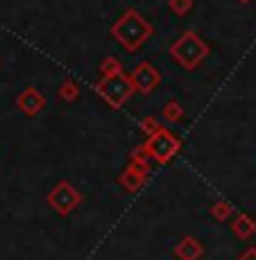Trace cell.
I'll list each match as a JSON object with an SVG mask.
<instances>
[{"label":"cell","instance_id":"6da1fadb","mask_svg":"<svg viewBox=\"0 0 256 260\" xmlns=\"http://www.w3.org/2000/svg\"><path fill=\"white\" fill-rule=\"evenodd\" d=\"M154 27L145 21L136 9H127L116 23L111 25V37L123 46L127 52H136L145 41H150Z\"/></svg>","mask_w":256,"mask_h":260},{"label":"cell","instance_id":"7a4b0ae2","mask_svg":"<svg viewBox=\"0 0 256 260\" xmlns=\"http://www.w3.org/2000/svg\"><path fill=\"white\" fill-rule=\"evenodd\" d=\"M209 54H211L209 43L202 41V37H197L195 32H184L182 37L170 46V57H173L184 71H195L197 66H202Z\"/></svg>","mask_w":256,"mask_h":260},{"label":"cell","instance_id":"3957f363","mask_svg":"<svg viewBox=\"0 0 256 260\" xmlns=\"http://www.w3.org/2000/svg\"><path fill=\"white\" fill-rule=\"evenodd\" d=\"M95 93L113 109H120L132 100V95L136 93L134 91V84L129 79V75L118 73L111 75V77H102L98 84H95Z\"/></svg>","mask_w":256,"mask_h":260},{"label":"cell","instance_id":"277c9868","mask_svg":"<svg viewBox=\"0 0 256 260\" xmlns=\"http://www.w3.org/2000/svg\"><path fill=\"white\" fill-rule=\"evenodd\" d=\"M145 149H148V154L152 156V161L168 163V161H173V158L177 156V152L182 149V141H179L173 132L161 127L159 132H154L152 136H148Z\"/></svg>","mask_w":256,"mask_h":260},{"label":"cell","instance_id":"5b68a950","mask_svg":"<svg viewBox=\"0 0 256 260\" xmlns=\"http://www.w3.org/2000/svg\"><path fill=\"white\" fill-rule=\"evenodd\" d=\"M46 199H48V206L57 215H64V217L70 215L82 204V194H79V190L70 181H59L57 186L48 192Z\"/></svg>","mask_w":256,"mask_h":260},{"label":"cell","instance_id":"8992f818","mask_svg":"<svg viewBox=\"0 0 256 260\" xmlns=\"http://www.w3.org/2000/svg\"><path fill=\"white\" fill-rule=\"evenodd\" d=\"M129 79H132V84H134V91L148 95V93H152L159 84H161V73H159L152 63L143 61L132 71Z\"/></svg>","mask_w":256,"mask_h":260},{"label":"cell","instance_id":"52a82bcc","mask_svg":"<svg viewBox=\"0 0 256 260\" xmlns=\"http://www.w3.org/2000/svg\"><path fill=\"white\" fill-rule=\"evenodd\" d=\"M46 95H43L39 88H34V86H27L25 91H21V95L16 98V107H18V111L25 113L27 118H34V116H39V113L46 109Z\"/></svg>","mask_w":256,"mask_h":260},{"label":"cell","instance_id":"ba28073f","mask_svg":"<svg viewBox=\"0 0 256 260\" xmlns=\"http://www.w3.org/2000/svg\"><path fill=\"white\" fill-rule=\"evenodd\" d=\"M175 256H177L179 260H200L204 256V247L197 238L186 236L177 242V247H175Z\"/></svg>","mask_w":256,"mask_h":260},{"label":"cell","instance_id":"9c48e42d","mask_svg":"<svg viewBox=\"0 0 256 260\" xmlns=\"http://www.w3.org/2000/svg\"><path fill=\"white\" fill-rule=\"evenodd\" d=\"M145 179H148V174L145 172H140V170L127 166L125 168V172L118 177V183L127 190V192H138V190L145 186Z\"/></svg>","mask_w":256,"mask_h":260},{"label":"cell","instance_id":"30bf717a","mask_svg":"<svg viewBox=\"0 0 256 260\" xmlns=\"http://www.w3.org/2000/svg\"><path fill=\"white\" fill-rule=\"evenodd\" d=\"M232 231H234V236H238L240 240H247L249 236L256 233V222L247 213H238L232 222Z\"/></svg>","mask_w":256,"mask_h":260},{"label":"cell","instance_id":"8fae6325","mask_svg":"<svg viewBox=\"0 0 256 260\" xmlns=\"http://www.w3.org/2000/svg\"><path fill=\"white\" fill-rule=\"evenodd\" d=\"M150 163H152V156L148 154V149H145V145H138V147L132 149V154H129V166L140 170V172L150 174Z\"/></svg>","mask_w":256,"mask_h":260},{"label":"cell","instance_id":"7c38bea8","mask_svg":"<svg viewBox=\"0 0 256 260\" xmlns=\"http://www.w3.org/2000/svg\"><path fill=\"white\" fill-rule=\"evenodd\" d=\"M161 118L165 120V122H182L184 120V107L177 102V100H170V102L163 104Z\"/></svg>","mask_w":256,"mask_h":260},{"label":"cell","instance_id":"4fadbf2b","mask_svg":"<svg viewBox=\"0 0 256 260\" xmlns=\"http://www.w3.org/2000/svg\"><path fill=\"white\" fill-rule=\"evenodd\" d=\"M57 95L64 102H75V100L79 98V86L75 84V79H64L62 86L57 88Z\"/></svg>","mask_w":256,"mask_h":260},{"label":"cell","instance_id":"5bb4252c","mask_svg":"<svg viewBox=\"0 0 256 260\" xmlns=\"http://www.w3.org/2000/svg\"><path fill=\"white\" fill-rule=\"evenodd\" d=\"M232 215H234V206L229 202H215L213 206H211V217H213L215 222H227Z\"/></svg>","mask_w":256,"mask_h":260},{"label":"cell","instance_id":"9a60e30c","mask_svg":"<svg viewBox=\"0 0 256 260\" xmlns=\"http://www.w3.org/2000/svg\"><path fill=\"white\" fill-rule=\"evenodd\" d=\"M123 73V63H120L118 57H104L102 63H100V75L102 77H111V75Z\"/></svg>","mask_w":256,"mask_h":260},{"label":"cell","instance_id":"2e32d148","mask_svg":"<svg viewBox=\"0 0 256 260\" xmlns=\"http://www.w3.org/2000/svg\"><path fill=\"white\" fill-rule=\"evenodd\" d=\"M138 127H140V132H143L145 136H152L154 132H159V129H161V124H159V120H157V118L148 116V118H140Z\"/></svg>","mask_w":256,"mask_h":260},{"label":"cell","instance_id":"e0dca14e","mask_svg":"<svg viewBox=\"0 0 256 260\" xmlns=\"http://www.w3.org/2000/svg\"><path fill=\"white\" fill-rule=\"evenodd\" d=\"M168 5L177 16H186L190 9H193V0H168Z\"/></svg>","mask_w":256,"mask_h":260},{"label":"cell","instance_id":"ac0fdd59","mask_svg":"<svg viewBox=\"0 0 256 260\" xmlns=\"http://www.w3.org/2000/svg\"><path fill=\"white\" fill-rule=\"evenodd\" d=\"M238 260H256V247H249L247 251L243 253V256H240Z\"/></svg>","mask_w":256,"mask_h":260},{"label":"cell","instance_id":"d6986e66","mask_svg":"<svg viewBox=\"0 0 256 260\" xmlns=\"http://www.w3.org/2000/svg\"><path fill=\"white\" fill-rule=\"evenodd\" d=\"M238 3H245V5H247V3H252V0H238Z\"/></svg>","mask_w":256,"mask_h":260}]
</instances>
